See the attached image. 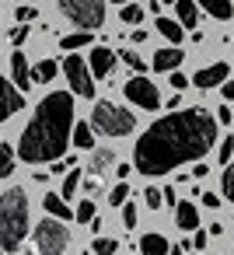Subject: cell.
<instances>
[{"label": "cell", "instance_id": "obj_38", "mask_svg": "<svg viewBox=\"0 0 234 255\" xmlns=\"http://www.w3.org/2000/svg\"><path fill=\"white\" fill-rule=\"evenodd\" d=\"M217 123H234V116H231V109H227V105H220V109H217Z\"/></svg>", "mask_w": 234, "mask_h": 255}, {"label": "cell", "instance_id": "obj_22", "mask_svg": "<svg viewBox=\"0 0 234 255\" xmlns=\"http://www.w3.org/2000/svg\"><path fill=\"white\" fill-rule=\"evenodd\" d=\"M56 74H60V63H56V60H42V63L32 70V81H39V84H49Z\"/></svg>", "mask_w": 234, "mask_h": 255}, {"label": "cell", "instance_id": "obj_47", "mask_svg": "<svg viewBox=\"0 0 234 255\" xmlns=\"http://www.w3.org/2000/svg\"><path fill=\"white\" fill-rule=\"evenodd\" d=\"M168 255H182V245H171V248H168Z\"/></svg>", "mask_w": 234, "mask_h": 255}, {"label": "cell", "instance_id": "obj_29", "mask_svg": "<svg viewBox=\"0 0 234 255\" xmlns=\"http://www.w3.org/2000/svg\"><path fill=\"white\" fill-rule=\"evenodd\" d=\"M116 248H119L116 238H95V241H91V252H95V255H116Z\"/></svg>", "mask_w": 234, "mask_h": 255}, {"label": "cell", "instance_id": "obj_24", "mask_svg": "<svg viewBox=\"0 0 234 255\" xmlns=\"http://www.w3.org/2000/svg\"><path fill=\"white\" fill-rule=\"evenodd\" d=\"M14 161H18V150H11V143H0V178L14 171Z\"/></svg>", "mask_w": 234, "mask_h": 255}, {"label": "cell", "instance_id": "obj_51", "mask_svg": "<svg viewBox=\"0 0 234 255\" xmlns=\"http://www.w3.org/2000/svg\"><path fill=\"white\" fill-rule=\"evenodd\" d=\"M192 255H203V252H192Z\"/></svg>", "mask_w": 234, "mask_h": 255}, {"label": "cell", "instance_id": "obj_18", "mask_svg": "<svg viewBox=\"0 0 234 255\" xmlns=\"http://www.w3.org/2000/svg\"><path fill=\"white\" fill-rule=\"evenodd\" d=\"M175 11H178L182 28H196V21H199V4L196 0H175Z\"/></svg>", "mask_w": 234, "mask_h": 255}, {"label": "cell", "instance_id": "obj_2", "mask_svg": "<svg viewBox=\"0 0 234 255\" xmlns=\"http://www.w3.org/2000/svg\"><path fill=\"white\" fill-rule=\"evenodd\" d=\"M74 140V95L53 91L39 102L32 123L18 140V157L25 164H53L67 154Z\"/></svg>", "mask_w": 234, "mask_h": 255}, {"label": "cell", "instance_id": "obj_6", "mask_svg": "<svg viewBox=\"0 0 234 255\" xmlns=\"http://www.w3.org/2000/svg\"><path fill=\"white\" fill-rule=\"evenodd\" d=\"M32 238H35V248L42 255H63L67 252V241H70V231H67V224L60 217L49 213L46 220H39V227L32 231Z\"/></svg>", "mask_w": 234, "mask_h": 255}, {"label": "cell", "instance_id": "obj_39", "mask_svg": "<svg viewBox=\"0 0 234 255\" xmlns=\"http://www.w3.org/2000/svg\"><path fill=\"white\" fill-rule=\"evenodd\" d=\"M192 248H196V252H203V248H206V231H196V238H192Z\"/></svg>", "mask_w": 234, "mask_h": 255}, {"label": "cell", "instance_id": "obj_41", "mask_svg": "<svg viewBox=\"0 0 234 255\" xmlns=\"http://www.w3.org/2000/svg\"><path fill=\"white\" fill-rule=\"evenodd\" d=\"M220 88H224V98H227V102H234V81H224Z\"/></svg>", "mask_w": 234, "mask_h": 255}, {"label": "cell", "instance_id": "obj_14", "mask_svg": "<svg viewBox=\"0 0 234 255\" xmlns=\"http://www.w3.org/2000/svg\"><path fill=\"white\" fill-rule=\"evenodd\" d=\"M175 227H178V231H196V227H199V210H196V203H175Z\"/></svg>", "mask_w": 234, "mask_h": 255}, {"label": "cell", "instance_id": "obj_31", "mask_svg": "<svg viewBox=\"0 0 234 255\" xmlns=\"http://www.w3.org/2000/svg\"><path fill=\"white\" fill-rule=\"evenodd\" d=\"M143 199H147V206H150V210H161V206H164V192H161V189H154V185H147V189H143Z\"/></svg>", "mask_w": 234, "mask_h": 255}, {"label": "cell", "instance_id": "obj_33", "mask_svg": "<svg viewBox=\"0 0 234 255\" xmlns=\"http://www.w3.org/2000/svg\"><path fill=\"white\" fill-rule=\"evenodd\" d=\"M217 154H220V164L234 161V136H224V140H220V150H217Z\"/></svg>", "mask_w": 234, "mask_h": 255}, {"label": "cell", "instance_id": "obj_10", "mask_svg": "<svg viewBox=\"0 0 234 255\" xmlns=\"http://www.w3.org/2000/svg\"><path fill=\"white\" fill-rule=\"evenodd\" d=\"M227 77H231V67H227V63H210V67H203V70L192 77V84L203 88V91H210V88H220Z\"/></svg>", "mask_w": 234, "mask_h": 255}, {"label": "cell", "instance_id": "obj_30", "mask_svg": "<svg viewBox=\"0 0 234 255\" xmlns=\"http://www.w3.org/2000/svg\"><path fill=\"white\" fill-rule=\"evenodd\" d=\"M126 199H129V182L122 178V182H119V185H116V189L109 192V203H112V206H122Z\"/></svg>", "mask_w": 234, "mask_h": 255}, {"label": "cell", "instance_id": "obj_17", "mask_svg": "<svg viewBox=\"0 0 234 255\" xmlns=\"http://www.w3.org/2000/svg\"><path fill=\"white\" fill-rule=\"evenodd\" d=\"M168 248H171V245H168L164 234H157V231L140 238V255H168Z\"/></svg>", "mask_w": 234, "mask_h": 255}, {"label": "cell", "instance_id": "obj_49", "mask_svg": "<svg viewBox=\"0 0 234 255\" xmlns=\"http://www.w3.org/2000/svg\"><path fill=\"white\" fill-rule=\"evenodd\" d=\"M28 255H42V252H39V248H35V252H28Z\"/></svg>", "mask_w": 234, "mask_h": 255}, {"label": "cell", "instance_id": "obj_36", "mask_svg": "<svg viewBox=\"0 0 234 255\" xmlns=\"http://www.w3.org/2000/svg\"><path fill=\"white\" fill-rule=\"evenodd\" d=\"M25 39H28V25H18V28L11 32V42H14V46H21Z\"/></svg>", "mask_w": 234, "mask_h": 255}, {"label": "cell", "instance_id": "obj_45", "mask_svg": "<svg viewBox=\"0 0 234 255\" xmlns=\"http://www.w3.org/2000/svg\"><path fill=\"white\" fill-rule=\"evenodd\" d=\"M129 39H133V42H147V32H143V28H136V32L129 35Z\"/></svg>", "mask_w": 234, "mask_h": 255}, {"label": "cell", "instance_id": "obj_21", "mask_svg": "<svg viewBox=\"0 0 234 255\" xmlns=\"http://www.w3.org/2000/svg\"><path fill=\"white\" fill-rule=\"evenodd\" d=\"M74 147H81V150H91V147H95L91 123H74Z\"/></svg>", "mask_w": 234, "mask_h": 255}, {"label": "cell", "instance_id": "obj_26", "mask_svg": "<svg viewBox=\"0 0 234 255\" xmlns=\"http://www.w3.org/2000/svg\"><path fill=\"white\" fill-rule=\"evenodd\" d=\"M220 185H224V196H227V203H234V161H227V164H224Z\"/></svg>", "mask_w": 234, "mask_h": 255}, {"label": "cell", "instance_id": "obj_42", "mask_svg": "<svg viewBox=\"0 0 234 255\" xmlns=\"http://www.w3.org/2000/svg\"><path fill=\"white\" fill-rule=\"evenodd\" d=\"M178 105H182V91H178V95H171V98H168V109H171V112H175V109H178Z\"/></svg>", "mask_w": 234, "mask_h": 255}, {"label": "cell", "instance_id": "obj_46", "mask_svg": "<svg viewBox=\"0 0 234 255\" xmlns=\"http://www.w3.org/2000/svg\"><path fill=\"white\" fill-rule=\"evenodd\" d=\"M161 192H164V203H171V206H175V189L168 185V189H161Z\"/></svg>", "mask_w": 234, "mask_h": 255}, {"label": "cell", "instance_id": "obj_5", "mask_svg": "<svg viewBox=\"0 0 234 255\" xmlns=\"http://www.w3.org/2000/svg\"><path fill=\"white\" fill-rule=\"evenodd\" d=\"M60 11L67 21H74L84 32L105 25V0H60Z\"/></svg>", "mask_w": 234, "mask_h": 255}, {"label": "cell", "instance_id": "obj_3", "mask_svg": "<svg viewBox=\"0 0 234 255\" xmlns=\"http://www.w3.org/2000/svg\"><path fill=\"white\" fill-rule=\"evenodd\" d=\"M28 234V196L21 185L0 192V248L18 252Z\"/></svg>", "mask_w": 234, "mask_h": 255}, {"label": "cell", "instance_id": "obj_52", "mask_svg": "<svg viewBox=\"0 0 234 255\" xmlns=\"http://www.w3.org/2000/svg\"><path fill=\"white\" fill-rule=\"evenodd\" d=\"M0 255H4V248H0Z\"/></svg>", "mask_w": 234, "mask_h": 255}, {"label": "cell", "instance_id": "obj_35", "mask_svg": "<svg viewBox=\"0 0 234 255\" xmlns=\"http://www.w3.org/2000/svg\"><path fill=\"white\" fill-rule=\"evenodd\" d=\"M189 84H192V81H189L182 70H171V88H175V91H185Z\"/></svg>", "mask_w": 234, "mask_h": 255}, {"label": "cell", "instance_id": "obj_11", "mask_svg": "<svg viewBox=\"0 0 234 255\" xmlns=\"http://www.w3.org/2000/svg\"><path fill=\"white\" fill-rule=\"evenodd\" d=\"M112 63H116V53L109 46H95L91 56H88V67H91L95 77H109L112 74Z\"/></svg>", "mask_w": 234, "mask_h": 255}, {"label": "cell", "instance_id": "obj_27", "mask_svg": "<svg viewBox=\"0 0 234 255\" xmlns=\"http://www.w3.org/2000/svg\"><path fill=\"white\" fill-rule=\"evenodd\" d=\"M119 14H122L126 25H140V21H143V7H140V4H122Z\"/></svg>", "mask_w": 234, "mask_h": 255}, {"label": "cell", "instance_id": "obj_32", "mask_svg": "<svg viewBox=\"0 0 234 255\" xmlns=\"http://www.w3.org/2000/svg\"><path fill=\"white\" fill-rule=\"evenodd\" d=\"M122 63H126V67H133L136 74H143V70H147V63H143V60H140L133 49H122Z\"/></svg>", "mask_w": 234, "mask_h": 255}, {"label": "cell", "instance_id": "obj_4", "mask_svg": "<svg viewBox=\"0 0 234 255\" xmlns=\"http://www.w3.org/2000/svg\"><path fill=\"white\" fill-rule=\"evenodd\" d=\"M133 126H136L133 112L119 109L116 102H98L91 109V129L102 136H126V133H133Z\"/></svg>", "mask_w": 234, "mask_h": 255}, {"label": "cell", "instance_id": "obj_15", "mask_svg": "<svg viewBox=\"0 0 234 255\" xmlns=\"http://www.w3.org/2000/svg\"><path fill=\"white\" fill-rule=\"evenodd\" d=\"M112 164H116V154H112L109 147H98V150L91 154V161H88V175H91V178H102Z\"/></svg>", "mask_w": 234, "mask_h": 255}, {"label": "cell", "instance_id": "obj_9", "mask_svg": "<svg viewBox=\"0 0 234 255\" xmlns=\"http://www.w3.org/2000/svg\"><path fill=\"white\" fill-rule=\"evenodd\" d=\"M25 109V91L14 84V81H7L4 74H0V123H7L11 116H18Z\"/></svg>", "mask_w": 234, "mask_h": 255}, {"label": "cell", "instance_id": "obj_13", "mask_svg": "<svg viewBox=\"0 0 234 255\" xmlns=\"http://www.w3.org/2000/svg\"><path fill=\"white\" fill-rule=\"evenodd\" d=\"M11 81H14L21 91H28V88H32V70H28L25 53H11Z\"/></svg>", "mask_w": 234, "mask_h": 255}, {"label": "cell", "instance_id": "obj_7", "mask_svg": "<svg viewBox=\"0 0 234 255\" xmlns=\"http://www.w3.org/2000/svg\"><path fill=\"white\" fill-rule=\"evenodd\" d=\"M63 70H67V84H70L74 95H81V98H95V74H91V67H88L84 56L70 53L67 63H63Z\"/></svg>", "mask_w": 234, "mask_h": 255}, {"label": "cell", "instance_id": "obj_19", "mask_svg": "<svg viewBox=\"0 0 234 255\" xmlns=\"http://www.w3.org/2000/svg\"><path fill=\"white\" fill-rule=\"evenodd\" d=\"M196 4L206 11V14H213L217 21H227L231 14H234V7H231V0H196Z\"/></svg>", "mask_w": 234, "mask_h": 255}, {"label": "cell", "instance_id": "obj_28", "mask_svg": "<svg viewBox=\"0 0 234 255\" xmlns=\"http://www.w3.org/2000/svg\"><path fill=\"white\" fill-rule=\"evenodd\" d=\"M98 213H95V199H84V203H77V210H74V220H81V224H91Z\"/></svg>", "mask_w": 234, "mask_h": 255}, {"label": "cell", "instance_id": "obj_8", "mask_svg": "<svg viewBox=\"0 0 234 255\" xmlns=\"http://www.w3.org/2000/svg\"><path fill=\"white\" fill-rule=\"evenodd\" d=\"M122 95L133 102V105H140V109H147V112H154V109H161V95H157V84L150 81V77H143V74H136V77H129L126 84H122Z\"/></svg>", "mask_w": 234, "mask_h": 255}, {"label": "cell", "instance_id": "obj_37", "mask_svg": "<svg viewBox=\"0 0 234 255\" xmlns=\"http://www.w3.org/2000/svg\"><path fill=\"white\" fill-rule=\"evenodd\" d=\"M35 7H18V21H35Z\"/></svg>", "mask_w": 234, "mask_h": 255}, {"label": "cell", "instance_id": "obj_25", "mask_svg": "<svg viewBox=\"0 0 234 255\" xmlns=\"http://www.w3.org/2000/svg\"><path fill=\"white\" fill-rule=\"evenodd\" d=\"M77 189H81V171H77V164H74V168H70V175H67V178H63V189H60V196H63V199H67V203H70V199H74V192H77Z\"/></svg>", "mask_w": 234, "mask_h": 255}, {"label": "cell", "instance_id": "obj_12", "mask_svg": "<svg viewBox=\"0 0 234 255\" xmlns=\"http://www.w3.org/2000/svg\"><path fill=\"white\" fill-rule=\"evenodd\" d=\"M178 63H182V49H178V46H171V49H157L150 67H154L157 74H171V70H178Z\"/></svg>", "mask_w": 234, "mask_h": 255}, {"label": "cell", "instance_id": "obj_1", "mask_svg": "<svg viewBox=\"0 0 234 255\" xmlns=\"http://www.w3.org/2000/svg\"><path fill=\"white\" fill-rule=\"evenodd\" d=\"M217 143V116L206 109H175L164 119H157L147 133H140L133 147V168L147 178L168 175L178 164L206 157V150Z\"/></svg>", "mask_w": 234, "mask_h": 255}, {"label": "cell", "instance_id": "obj_48", "mask_svg": "<svg viewBox=\"0 0 234 255\" xmlns=\"http://www.w3.org/2000/svg\"><path fill=\"white\" fill-rule=\"evenodd\" d=\"M116 4H119V7H122V4H129V0H116Z\"/></svg>", "mask_w": 234, "mask_h": 255}, {"label": "cell", "instance_id": "obj_44", "mask_svg": "<svg viewBox=\"0 0 234 255\" xmlns=\"http://www.w3.org/2000/svg\"><path fill=\"white\" fill-rule=\"evenodd\" d=\"M84 189H88V196H95V192H98V178H88Z\"/></svg>", "mask_w": 234, "mask_h": 255}, {"label": "cell", "instance_id": "obj_40", "mask_svg": "<svg viewBox=\"0 0 234 255\" xmlns=\"http://www.w3.org/2000/svg\"><path fill=\"white\" fill-rule=\"evenodd\" d=\"M203 203H206V210H217V206H220V199H217L213 192H206V196H203Z\"/></svg>", "mask_w": 234, "mask_h": 255}, {"label": "cell", "instance_id": "obj_16", "mask_svg": "<svg viewBox=\"0 0 234 255\" xmlns=\"http://www.w3.org/2000/svg\"><path fill=\"white\" fill-rule=\"evenodd\" d=\"M157 32H161L171 46H182V39H185V28H182V21H175V18H157Z\"/></svg>", "mask_w": 234, "mask_h": 255}, {"label": "cell", "instance_id": "obj_43", "mask_svg": "<svg viewBox=\"0 0 234 255\" xmlns=\"http://www.w3.org/2000/svg\"><path fill=\"white\" fill-rule=\"evenodd\" d=\"M206 175H210L206 164H196V168H192V178H206Z\"/></svg>", "mask_w": 234, "mask_h": 255}, {"label": "cell", "instance_id": "obj_23", "mask_svg": "<svg viewBox=\"0 0 234 255\" xmlns=\"http://www.w3.org/2000/svg\"><path fill=\"white\" fill-rule=\"evenodd\" d=\"M81 46H91V32H84V28L60 39V49H67V53H74V49H81Z\"/></svg>", "mask_w": 234, "mask_h": 255}, {"label": "cell", "instance_id": "obj_34", "mask_svg": "<svg viewBox=\"0 0 234 255\" xmlns=\"http://www.w3.org/2000/svg\"><path fill=\"white\" fill-rule=\"evenodd\" d=\"M119 210H122V224H126V231H133V227H136V206H133V203L126 199V203H122Z\"/></svg>", "mask_w": 234, "mask_h": 255}, {"label": "cell", "instance_id": "obj_20", "mask_svg": "<svg viewBox=\"0 0 234 255\" xmlns=\"http://www.w3.org/2000/svg\"><path fill=\"white\" fill-rule=\"evenodd\" d=\"M42 206H46L53 217H60V220H70V217H74V213H70V206H67V199H63L60 192H46Z\"/></svg>", "mask_w": 234, "mask_h": 255}, {"label": "cell", "instance_id": "obj_50", "mask_svg": "<svg viewBox=\"0 0 234 255\" xmlns=\"http://www.w3.org/2000/svg\"><path fill=\"white\" fill-rule=\"evenodd\" d=\"M161 4H175V0H161Z\"/></svg>", "mask_w": 234, "mask_h": 255}]
</instances>
